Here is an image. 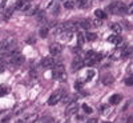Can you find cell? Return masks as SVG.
<instances>
[{"mask_svg":"<svg viewBox=\"0 0 133 123\" xmlns=\"http://www.w3.org/2000/svg\"><path fill=\"white\" fill-rule=\"evenodd\" d=\"M53 79H57V80L65 79V68L63 64L53 66Z\"/></svg>","mask_w":133,"mask_h":123,"instance_id":"6da1fadb","label":"cell"},{"mask_svg":"<svg viewBox=\"0 0 133 123\" xmlns=\"http://www.w3.org/2000/svg\"><path fill=\"white\" fill-rule=\"evenodd\" d=\"M14 47H15V43H12L11 40H2L0 42V52L2 54L11 52Z\"/></svg>","mask_w":133,"mask_h":123,"instance_id":"7a4b0ae2","label":"cell"},{"mask_svg":"<svg viewBox=\"0 0 133 123\" xmlns=\"http://www.w3.org/2000/svg\"><path fill=\"white\" fill-rule=\"evenodd\" d=\"M9 62H11V64H14V66H20V64L24 63V56L20 52H15V54H12Z\"/></svg>","mask_w":133,"mask_h":123,"instance_id":"3957f363","label":"cell"},{"mask_svg":"<svg viewBox=\"0 0 133 123\" xmlns=\"http://www.w3.org/2000/svg\"><path fill=\"white\" fill-rule=\"evenodd\" d=\"M61 96H63L61 91H56L55 94H52V95L49 96V99H48V104H49V106H55L56 103H59L60 100H61Z\"/></svg>","mask_w":133,"mask_h":123,"instance_id":"277c9868","label":"cell"},{"mask_svg":"<svg viewBox=\"0 0 133 123\" xmlns=\"http://www.w3.org/2000/svg\"><path fill=\"white\" fill-rule=\"evenodd\" d=\"M77 110H79V106H77L76 102H71L66 104V110H65V114L66 115H73L77 113Z\"/></svg>","mask_w":133,"mask_h":123,"instance_id":"5b68a950","label":"cell"},{"mask_svg":"<svg viewBox=\"0 0 133 123\" xmlns=\"http://www.w3.org/2000/svg\"><path fill=\"white\" fill-rule=\"evenodd\" d=\"M61 51H63V46H61L60 43H53V44H51L49 52L53 55V56H56V55L61 54Z\"/></svg>","mask_w":133,"mask_h":123,"instance_id":"8992f818","label":"cell"},{"mask_svg":"<svg viewBox=\"0 0 133 123\" xmlns=\"http://www.w3.org/2000/svg\"><path fill=\"white\" fill-rule=\"evenodd\" d=\"M55 64H56V63H55L53 58H44V59L41 60V66H43L45 70H48V68H53V66H55Z\"/></svg>","mask_w":133,"mask_h":123,"instance_id":"52a82bcc","label":"cell"},{"mask_svg":"<svg viewBox=\"0 0 133 123\" xmlns=\"http://www.w3.org/2000/svg\"><path fill=\"white\" fill-rule=\"evenodd\" d=\"M48 11H51V12H52L53 15H57V14H59V11H60V5H59V3L56 2V0H53V2H51V3H49V5H48Z\"/></svg>","mask_w":133,"mask_h":123,"instance_id":"ba28073f","label":"cell"},{"mask_svg":"<svg viewBox=\"0 0 133 123\" xmlns=\"http://www.w3.org/2000/svg\"><path fill=\"white\" fill-rule=\"evenodd\" d=\"M83 66H84V62L77 56V58H75L73 59V62H72V70L73 71H79L80 68H83Z\"/></svg>","mask_w":133,"mask_h":123,"instance_id":"9c48e42d","label":"cell"},{"mask_svg":"<svg viewBox=\"0 0 133 123\" xmlns=\"http://www.w3.org/2000/svg\"><path fill=\"white\" fill-rule=\"evenodd\" d=\"M28 3H27V0H19V2L15 3V5L12 7L14 9H17V11H24L27 8Z\"/></svg>","mask_w":133,"mask_h":123,"instance_id":"30bf717a","label":"cell"},{"mask_svg":"<svg viewBox=\"0 0 133 123\" xmlns=\"http://www.w3.org/2000/svg\"><path fill=\"white\" fill-rule=\"evenodd\" d=\"M75 5L79 8H89L91 7V2L89 0H76Z\"/></svg>","mask_w":133,"mask_h":123,"instance_id":"8fae6325","label":"cell"},{"mask_svg":"<svg viewBox=\"0 0 133 123\" xmlns=\"http://www.w3.org/2000/svg\"><path fill=\"white\" fill-rule=\"evenodd\" d=\"M60 35H61V39H63V40L69 42V40L72 39V36H73V31H71V30H64Z\"/></svg>","mask_w":133,"mask_h":123,"instance_id":"7c38bea8","label":"cell"},{"mask_svg":"<svg viewBox=\"0 0 133 123\" xmlns=\"http://www.w3.org/2000/svg\"><path fill=\"white\" fill-rule=\"evenodd\" d=\"M108 42H109V43H113V44H120V43H121V36L113 33V35H110V36L108 38Z\"/></svg>","mask_w":133,"mask_h":123,"instance_id":"4fadbf2b","label":"cell"},{"mask_svg":"<svg viewBox=\"0 0 133 123\" xmlns=\"http://www.w3.org/2000/svg\"><path fill=\"white\" fill-rule=\"evenodd\" d=\"M121 99H123V96L118 95V94H116V95H112V96H110L109 102H110V104H118V103L121 102Z\"/></svg>","mask_w":133,"mask_h":123,"instance_id":"5bb4252c","label":"cell"},{"mask_svg":"<svg viewBox=\"0 0 133 123\" xmlns=\"http://www.w3.org/2000/svg\"><path fill=\"white\" fill-rule=\"evenodd\" d=\"M113 82H115V79H113V76H112V75H104V76H103V83H104L105 86L112 84Z\"/></svg>","mask_w":133,"mask_h":123,"instance_id":"9a60e30c","label":"cell"},{"mask_svg":"<svg viewBox=\"0 0 133 123\" xmlns=\"http://www.w3.org/2000/svg\"><path fill=\"white\" fill-rule=\"evenodd\" d=\"M23 12H24L25 15H28V16H29V15H33V14H36V7H33V5H29V4H28L27 8L23 11Z\"/></svg>","mask_w":133,"mask_h":123,"instance_id":"2e32d148","label":"cell"},{"mask_svg":"<svg viewBox=\"0 0 133 123\" xmlns=\"http://www.w3.org/2000/svg\"><path fill=\"white\" fill-rule=\"evenodd\" d=\"M84 43H85L84 33H83V32H77V44H79V47L84 46Z\"/></svg>","mask_w":133,"mask_h":123,"instance_id":"e0dca14e","label":"cell"},{"mask_svg":"<svg viewBox=\"0 0 133 123\" xmlns=\"http://www.w3.org/2000/svg\"><path fill=\"white\" fill-rule=\"evenodd\" d=\"M64 7H65L66 9L75 8V7H76V5H75V0H65V2H64Z\"/></svg>","mask_w":133,"mask_h":123,"instance_id":"ac0fdd59","label":"cell"},{"mask_svg":"<svg viewBox=\"0 0 133 123\" xmlns=\"http://www.w3.org/2000/svg\"><path fill=\"white\" fill-rule=\"evenodd\" d=\"M12 14H14V8H12V7H11V8H7V9L3 11V16H4L5 19H9Z\"/></svg>","mask_w":133,"mask_h":123,"instance_id":"d6986e66","label":"cell"},{"mask_svg":"<svg viewBox=\"0 0 133 123\" xmlns=\"http://www.w3.org/2000/svg\"><path fill=\"white\" fill-rule=\"evenodd\" d=\"M112 31L116 33V35H118V33L123 31V27H121L120 24H117V23H115V24H112Z\"/></svg>","mask_w":133,"mask_h":123,"instance_id":"ffe728a7","label":"cell"},{"mask_svg":"<svg viewBox=\"0 0 133 123\" xmlns=\"http://www.w3.org/2000/svg\"><path fill=\"white\" fill-rule=\"evenodd\" d=\"M80 26H81L84 30H88V28H89L92 24H91V20H87V19H84V20H81V21H80Z\"/></svg>","mask_w":133,"mask_h":123,"instance_id":"44dd1931","label":"cell"},{"mask_svg":"<svg viewBox=\"0 0 133 123\" xmlns=\"http://www.w3.org/2000/svg\"><path fill=\"white\" fill-rule=\"evenodd\" d=\"M95 15H96V17L97 19H105V14H104V11L103 9H96L95 11Z\"/></svg>","mask_w":133,"mask_h":123,"instance_id":"7402d4cb","label":"cell"},{"mask_svg":"<svg viewBox=\"0 0 133 123\" xmlns=\"http://www.w3.org/2000/svg\"><path fill=\"white\" fill-rule=\"evenodd\" d=\"M96 33H93V32H87V35H85V39L87 40H89V42H93V40H96Z\"/></svg>","mask_w":133,"mask_h":123,"instance_id":"603a6c76","label":"cell"},{"mask_svg":"<svg viewBox=\"0 0 133 123\" xmlns=\"http://www.w3.org/2000/svg\"><path fill=\"white\" fill-rule=\"evenodd\" d=\"M95 75H96V72H95L93 70H88V72H87V78H85V79H87L88 82H89V80H92L93 78H95Z\"/></svg>","mask_w":133,"mask_h":123,"instance_id":"cb8c5ba5","label":"cell"},{"mask_svg":"<svg viewBox=\"0 0 133 123\" xmlns=\"http://www.w3.org/2000/svg\"><path fill=\"white\" fill-rule=\"evenodd\" d=\"M39 35H40V38H47V36H48V28H47V27H45V28L43 27V28L40 30Z\"/></svg>","mask_w":133,"mask_h":123,"instance_id":"d4e9b609","label":"cell"},{"mask_svg":"<svg viewBox=\"0 0 133 123\" xmlns=\"http://www.w3.org/2000/svg\"><path fill=\"white\" fill-rule=\"evenodd\" d=\"M8 91H9V88L8 87H5V86H0V95H5V94H8Z\"/></svg>","mask_w":133,"mask_h":123,"instance_id":"484cf974","label":"cell"},{"mask_svg":"<svg viewBox=\"0 0 133 123\" xmlns=\"http://www.w3.org/2000/svg\"><path fill=\"white\" fill-rule=\"evenodd\" d=\"M121 54H123V56H124V58H128V56H130V55H132V47H130V48L128 47V48H127L124 52H121Z\"/></svg>","mask_w":133,"mask_h":123,"instance_id":"4316f807","label":"cell"},{"mask_svg":"<svg viewBox=\"0 0 133 123\" xmlns=\"http://www.w3.org/2000/svg\"><path fill=\"white\" fill-rule=\"evenodd\" d=\"M65 30V27H64V24L63 26H57L56 28H55V33H57V35H60V33L63 32Z\"/></svg>","mask_w":133,"mask_h":123,"instance_id":"83f0119b","label":"cell"},{"mask_svg":"<svg viewBox=\"0 0 133 123\" xmlns=\"http://www.w3.org/2000/svg\"><path fill=\"white\" fill-rule=\"evenodd\" d=\"M91 21H93V23H91V24H93L95 27H100V26H101V23H103L101 19H95V20H91Z\"/></svg>","mask_w":133,"mask_h":123,"instance_id":"f1b7e54d","label":"cell"},{"mask_svg":"<svg viewBox=\"0 0 133 123\" xmlns=\"http://www.w3.org/2000/svg\"><path fill=\"white\" fill-rule=\"evenodd\" d=\"M83 108H84V111H85L87 114H92V113H93V110L88 106V104H83Z\"/></svg>","mask_w":133,"mask_h":123,"instance_id":"f546056e","label":"cell"},{"mask_svg":"<svg viewBox=\"0 0 133 123\" xmlns=\"http://www.w3.org/2000/svg\"><path fill=\"white\" fill-rule=\"evenodd\" d=\"M83 84V82L81 80H76V83H75V88H76V90H81V86Z\"/></svg>","mask_w":133,"mask_h":123,"instance_id":"4dcf8cb0","label":"cell"},{"mask_svg":"<svg viewBox=\"0 0 133 123\" xmlns=\"http://www.w3.org/2000/svg\"><path fill=\"white\" fill-rule=\"evenodd\" d=\"M125 84H127V86H129V87L133 84V78H132V76H130V78H128V79H125Z\"/></svg>","mask_w":133,"mask_h":123,"instance_id":"1f68e13d","label":"cell"},{"mask_svg":"<svg viewBox=\"0 0 133 123\" xmlns=\"http://www.w3.org/2000/svg\"><path fill=\"white\" fill-rule=\"evenodd\" d=\"M43 123H53V119L49 118V116H47L45 119H43Z\"/></svg>","mask_w":133,"mask_h":123,"instance_id":"d6a6232c","label":"cell"},{"mask_svg":"<svg viewBox=\"0 0 133 123\" xmlns=\"http://www.w3.org/2000/svg\"><path fill=\"white\" fill-rule=\"evenodd\" d=\"M101 111H103V113H104V114H107V113H108V111H109V107L104 104V106H101Z\"/></svg>","mask_w":133,"mask_h":123,"instance_id":"836d02e7","label":"cell"},{"mask_svg":"<svg viewBox=\"0 0 133 123\" xmlns=\"http://www.w3.org/2000/svg\"><path fill=\"white\" fill-rule=\"evenodd\" d=\"M4 68H5V67H4V62L0 60V72H3V71H4Z\"/></svg>","mask_w":133,"mask_h":123,"instance_id":"e575fe53","label":"cell"},{"mask_svg":"<svg viewBox=\"0 0 133 123\" xmlns=\"http://www.w3.org/2000/svg\"><path fill=\"white\" fill-rule=\"evenodd\" d=\"M7 4V0H0V8H3Z\"/></svg>","mask_w":133,"mask_h":123,"instance_id":"d590c367","label":"cell"},{"mask_svg":"<svg viewBox=\"0 0 133 123\" xmlns=\"http://www.w3.org/2000/svg\"><path fill=\"white\" fill-rule=\"evenodd\" d=\"M127 123H133V116L130 115V116H128V119H127Z\"/></svg>","mask_w":133,"mask_h":123,"instance_id":"8d00e7d4","label":"cell"},{"mask_svg":"<svg viewBox=\"0 0 133 123\" xmlns=\"http://www.w3.org/2000/svg\"><path fill=\"white\" fill-rule=\"evenodd\" d=\"M115 54H121V51H116ZM117 56H118V55H113V56H112V58H113V59H116Z\"/></svg>","mask_w":133,"mask_h":123,"instance_id":"74e56055","label":"cell"},{"mask_svg":"<svg viewBox=\"0 0 133 123\" xmlns=\"http://www.w3.org/2000/svg\"><path fill=\"white\" fill-rule=\"evenodd\" d=\"M88 123H97L96 119H91V120H88Z\"/></svg>","mask_w":133,"mask_h":123,"instance_id":"f35d334b","label":"cell"},{"mask_svg":"<svg viewBox=\"0 0 133 123\" xmlns=\"http://www.w3.org/2000/svg\"><path fill=\"white\" fill-rule=\"evenodd\" d=\"M103 123H110V122H103Z\"/></svg>","mask_w":133,"mask_h":123,"instance_id":"ab89813d","label":"cell"},{"mask_svg":"<svg viewBox=\"0 0 133 123\" xmlns=\"http://www.w3.org/2000/svg\"><path fill=\"white\" fill-rule=\"evenodd\" d=\"M65 123H69V122H65Z\"/></svg>","mask_w":133,"mask_h":123,"instance_id":"60d3db41","label":"cell"}]
</instances>
